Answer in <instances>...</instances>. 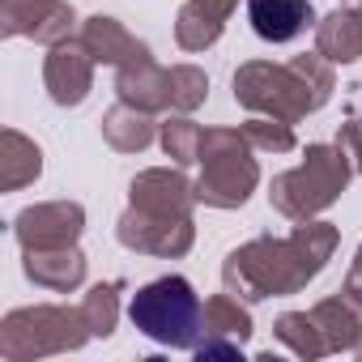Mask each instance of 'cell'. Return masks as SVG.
Listing matches in <instances>:
<instances>
[{
  "instance_id": "6da1fadb",
  "label": "cell",
  "mask_w": 362,
  "mask_h": 362,
  "mask_svg": "<svg viewBox=\"0 0 362 362\" xmlns=\"http://www.w3.org/2000/svg\"><path fill=\"white\" fill-rule=\"evenodd\" d=\"M341 243V230L332 222H294V230L286 239L260 235L247 239L243 247H235L222 264V286L226 294L243 298V303H264V298H286L307 290V281H315L332 252Z\"/></svg>"
},
{
  "instance_id": "7a4b0ae2",
  "label": "cell",
  "mask_w": 362,
  "mask_h": 362,
  "mask_svg": "<svg viewBox=\"0 0 362 362\" xmlns=\"http://www.w3.org/2000/svg\"><path fill=\"white\" fill-rule=\"evenodd\" d=\"M332 90H337V73L320 52L311 56L303 52L290 64L247 60L235 73V103L252 115H273L286 124H298L320 107H328Z\"/></svg>"
},
{
  "instance_id": "3957f363",
  "label": "cell",
  "mask_w": 362,
  "mask_h": 362,
  "mask_svg": "<svg viewBox=\"0 0 362 362\" xmlns=\"http://www.w3.org/2000/svg\"><path fill=\"white\" fill-rule=\"evenodd\" d=\"M349 179H354V166L341 153V145H307L298 166L273 175L269 205L290 222H311L315 214H324L328 205L341 201Z\"/></svg>"
},
{
  "instance_id": "277c9868",
  "label": "cell",
  "mask_w": 362,
  "mask_h": 362,
  "mask_svg": "<svg viewBox=\"0 0 362 362\" xmlns=\"http://www.w3.org/2000/svg\"><path fill=\"white\" fill-rule=\"evenodd\" d=\"M197 162H201L197 201L209 209H243L260 184L256 145L247 141L243 128H205Z\"/></svg>"
},
{
  "instance_id": "5b68a950",
  "label": "cell",
  "mask_w": 362,
  "mask_h": 362,
  "mask_svg": "<svg viewBox=\"0 0 362 362\" xmlns=\"http://www.w3.org/2000/svg\"><path fill=\"white\" fill-rule=\"evenodd\" d=\"M90 337L94 332H90L81 307L35 303V307H18L0 320V358L35 362V358H52V354H73Z\"/></svg>"
},
{
  "instance_id": "8992f818",
  "label": "cell",
  "mask_w": 362,
  "mask_h": 362,
  "mask_svg": "<svg viewBox=\"0 0 362 362\" xmlns=\"http://www.w3.org/2000/svg\"><path fill=\"white\" fill-rule=\"evenodd\" d=\"M201 311L205 307H201L192 281L179 277V273H166V277L141 286L128 303V315H132L136 332H145L149 341L170 345V349H197Z\"/></svg>"
},
{
  "instance_id": "52a82bcc",
  "label": "cell",
  "mask_w": 362,
  "mask_h": 362,
  "mask_svg": "<svg viewBox=\"0 0 362 362\" xmlns=\"http://www.w3.org/2000/svg\"><path fill=\"white\" fill-rule=\"evenodd\" d=\"M115 239L136 256L179 260L197 243V222L192 218H153V214H141V209L128 205L124 218L115 222Z\"/></svg>"
},
{
  "instance_id": "ba28073f",
  "label": "cell",
  "mask_w": 362,
  "mask_h": 362,
  "mask_svg": "<svg viewBox=\"0 0 362 362\" xmlns=\"http://www.w3.org/2000/svg\"><path fill=\"white\" fill-rule=\"evenodd\" d=\"M77 9L69 0H0V35L5 39H35V43H64L73 39Z\"/></svg>"
},
{
  "instance_id": "9c48e42d",
  "label": "cell",
  "mask_w": 362,
  "mask_h": 362,
  "mask_svg": "<svg viewBox=\"0 0 362 362\" xmlns=\"http://www.w3.org/2000/svg\"><path fill=\"white\" fill-rule=\"evenodd\" d=\"M256 324H252V311L243 298L235 294H214L201 311V341H197V358H243V345L252 341Z\"/></svg>"
},
{
  "instance_id": "30bf717a",
  "label": "cell",
  "mask_w": 362,
  "mask_h": 362,
  "mask_svg": "<svg viewBox=\"0 0 362 362\" xmlns=\"http://www.w3.org/2000/svg\"><path fill=\"white\" fill-rule=\"evenodd\" d=\"M128 205L153 218H192L197 184L179 166H149L128 184Z\"/></svg>"
},
{
  "instance_id": "8fae6325",
  "label": "cell",
  "mask_w": 362,
  "mask_h": 362,
  "mask_svg": "<svg viewBox=\"0 0 362 362\" xmlns=\"http://www.w3.org/2000/svg\"><path fill=\"white\" fill-rule=\"evenodd\" d=\"M86 230V209L77 201H43L13 218V235L26 247H73Z\"/></svg>"
},
{
  "instance_id": "7c38bea8",
  "label": "cell",
  "mask_w": 362,
  "mask_h": 362,
  "mask_svg": "<svg viewBox=\"0 0 362 362\" xmlns=\"http://www.w3.org/2000/svg\"><path fill=\"white\" fill-rule=\"evenodd\" d=\"M94 56L81 39H64L43 60V86L56 107H81L94 90Z\"/></svg>"
},
{
  "instance_id": "4fadbf2b",
  "label": "cell",
  "mask_w": 362,
  "mask_h": 362,
  "mask_svg": "<svg viewBox=\"0 0 362 362\" xmlns=\"http://www.w3.org/2000/svg\"><path fill=\"white\" fill-rule=\"evenodd\" d=\"M22 269L35 286L52 290V294H73L86 281V252L77 243L73 247H26Z\"/></svg>"
},
{
  "instance_id": "5bb4252c",
  "label": "cell",
  "mask_w": 362,
  "mask_h": 362,
  "mask_svg": "<svg viewBox=\"0 0 362 362\" xmlns=\"http://www.w3.org/2000/svg\"><path fill=\"white\" fill-rule=\"evenodd\" d=\"M115 94L119 103L128 107H141V111H166L170 107V69L153 64V56H141L124 69H115Z\"/></svg>"
},
{
  "instance_id": "9a60e30c",
  "label": "cell",
  "mask_w": 362,
  "mask_h": 362,
  "mask_svg": "<svg viewBox=\"0 0 362 362\" xmlns=\"http://www.w3.org/2000/svg\"><path fill=\"white\" fill-rule=\"evenodd\" d=\"M239 0H188L175 18V43L184 52H205L222 39Z\"/></svg>"
},
{
  "instance_id": "2e32d148",
  "label": "cell",
  "mask_w": 362,
  "mask_h": 362,
  "mask_svg": "<svg viewBox=\"0 0 362 362\" xmlns=\"http://www.w3.org/2000/svg\"><path fill=\"white\" fill-rule=\"evenodd\" d=\"M247 22L264 43H290L315 22V9L311 0H247Z\"/></svg>"
},
{
  "instance_id": "e0dca14e",
  "label": "cell",
  "mask_w": 362,
  "mask_h": 362,
  "mask_svg": "<svg viewBox=\"0 0 362 362\" xmlns=\"http://www.w3.org/2000/svg\"><path fill=\"white\" fill-rule=\"evenodd\" d=\"M77 39L90 47V56H94L98 64H111V69H124V64H132V60L149 56V47H145L141 39H132V35H128L115 18H107V13L86 18Z\"/></svg>"
},
{
  "instance_id": "ac0fdd59",
  "label": "cell",
  "mask_w": 362,
  "mask_h": 362,
  "mask_svg": "<svg viewBox=\"0 0 362 362\" xmlns=\"http://www.w3.org/2000/svg\"><path fill=\"white\" fill-rule=\"evenodd\" d=\"M315 52L328 64L362 60V9H332L315 22Z\"/></svg>"
},
{
  "instance_id": "d6986e66",
  "label": "cell",
  "mask_w": 362,
  "mask_h": 362,
  "mask_svg": "<svg viewBox=\"0 0 362 362\" xmlns=\"http://www.w3.org/2000/svg\"><path fill=\"white\" fill-rule=\"evenodd\" d=\"M39 175H43V149L30 136H22L18 128H5L0 132V188L18 192L35 184Z\"/></svg>"
},
{
  "instance_id": "ffe728a7",
  "label": "cell",
  "mask_w": 362,
  "mask_h": 362,
  "mask_svg": "<svg viewBox=\"0 0 362 362\" xmlns=\"http://www.w3.org/2000/svg\"><path fill=\"white\" fill-rule=\"evenodd\" d=\"M158 136V124L149 111L141 107H128V103H115L107 115H103V141L115 149V153H141L149 149Z\"/></svg>"
},
{
  "instance_id": "44dd1931",
  "label": "cell",
  "mask_w": 362,
  "mask_h": 362,
  "mask_svg": "<svg viewBox=\"0 0 362 362\" xmlns=\"http://www.w3.org/2000/svg\"><path fill=\"white\" fill-rule=\"evenodd\" d=\"M311 320L320 324L324 341H328V354H349L358 345V332H362V311L341 294V298H320L311 307Z\"/></svg>"
},
{
  "instance_id": "7402d4cb",
  "label": "cell",
  "mask_w": 362,
  "mask_h": 362,
  "mask_svg": "<svg viewBox=\"0 0 362 362\" xmlns=\"http://www.w3.org/2000/svg\"><path fill=\"white\" fill-rule=\"evenodd\" d=\"M273 337H277L294 358H307V362H315V358L328 354V341H324L320 324L311 320V311H286V315H277Z\"/></svg>"
},
{
  "instance_id": "603a6c76",
  "label": "cell",
  "mask_w": 362,
  "mask_h": 362,
  "mask_svg": "<svg viewBox=\"0 0 362 362\" xmlns=\"http://www.w3.org/2000/svg\"><path fill=\"white\" fill-rule=\"evenodd\" d=\"M201 136H205V128L184 111L158 124V141H162V149H166V158L175 166H192L201 158Z\"/></svg>"
},
{
  "instance_id": "cb8c5ba5",
  "label": "cell",
  "mask_w": 362,
  "mask_h": 362,
  "mask_svg": "<svg viewBox=\"0 0 362 362\" xmlns=\"http://www.w3.org/2000/svg\"><path fill=\"white\" fill-rule=\"evenodd\" d=\"M119 294H124V281H98V286H90V294L81 298V315H86V324H90V332L94 337H111L115 332V324H119Z\"/></svg>"
},
{
  "instance_id": "d4e9b609",
  "label": "cell",
  "mask_w": 362,
  "mask_h": 362,
  "mask_svg": "<svg viewBox=\"0 0 362 362\" xmlns=\"http://www.w3.org/2000/svg\"><path fill=\"white\" fill-rule=\"evenodd\" d=\"M205 98H209L205 69H197V64H175L170 69V111L192 115L197 107H205Z\"/></svg>"
},
{
  "instance_id": "484cf974",
  "label": "cell",
  "mask_w": 362,
  "mask_h": 362,
  "mask_svg": "<svg viewBox=\"0 0 362 362\" xmlns=\"http://www.w3.org/2000/svg\"><path fill=\"white\" fill-rule=\"evenodd\" d=\"M243 132H247V141L256 145V149H264V153H290L298 141H294V124H286V119H273V115H252L247 124H243Z\"/></svg>"
},
{
  "instance_id": "4316f807",
  "label": "cell",
  "mask_w": 362,
  "mask_h": 362,
  "mask_svg": "<svg viewBox=\"0 0 362 362\" xmlns=\"http://www.w3.org/2000/svg\"><path fill=\"white\" fill-rule=\"evenodd\" d=\"M337 145H341V153L349 158L354 175H362V111H358V115H349V119L341 124V132H337Z\"/></svg>"
},
{
  "instance_id": "83f0119b",
  "label": "cell",
  "mask_w": 362,
  "mask_h": 362,
  "mask_svg": "<svg viewBox=\"0 0 362 362\" xmlns=\"http://www.w3.org/2000/svg\"><path fill=\"white\" fill-rule=\"evenodd\" d=\"M341 294L362 311V243H358V252H354V264H349V273H345V286H341Z\"/></svg>"
},
{
  "instance_id": "f1b7e54d",
  "label": "cell",
  "mask_w": 362,
  "mask_h": 362,
  "mask_svg": "<svg viewBox=\"0 0 362 362\" xmlns=\"http://www.w3.org/2000/svg\"><path fill=\"white\" fill-rule=\"evenodd\" d=\"M354 354H358V358H362V332H358V345H354Z\"/></svg>"
},
{
  "instance_id": "f546056e",
  "label": "cell",
  "mask_w": 362,
  "mask_h": 362,
  "mask_svg": "<svg viewBox=\"0 0 362 362\" xmlns=\"http://www.w3.org/2000/svg\"><path fill=\"white\" fill-rule=\"evenodd\" d=\"M358 5H362V0H358Z\"/></svg>"
}]
</instances>
